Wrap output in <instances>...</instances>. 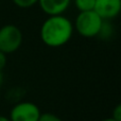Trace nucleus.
<instances>
[{
	"mask_svg": "<svg viewBox=\"0 0 121 121\" xmlns=\"http://www.w3.org/2000/svg\"><path fill=\"white\" fill-rule=\"evenodd\" d=\"M38 121H63V120L60 117H57L56 115H53L51 113H45V114H40Z\"/></svg>",
	"mask_w": 121,
	"mask_h": 121,
	"instance_id": "9",
	"label": "nucleus"
},
{
	"mask_svg": "<svg viewBox=\"0 0 121 121\" xmlns=\"http://www.w3.org/2000/svg\"><path fill=\"white\" fill-rule=\"evenodd\" d=\"M3 82V74H2V71H0V85Z\"/></svg>",
	"mask_w": 121,
	"mask_h": 121,
	"instance_id": "13",
	"label": "nucleus"
},
{
	"mask_svg": "<svg viewBox=\"0 0 121 121\" xmlns=\"http://www.w3.org/2000/svg\"><path fill=\"white\" fill-rule=\"evenodd\" d=\"M112 118L116 121H121V105L120 104H118L117 106L114 108Z\"/></svg>",
	"mask_w": 121,
	"mask_h": 121,
	"instance_id": "10",
	"label": "nucleus"
},
{
	"mask_svg": "<svg viewBox=\"0 0 121 121\" xmlns=\"http://www.w3.org/2000/svg\"><path fill=\"white\" fill-rule=\"evenodd\" d=\"M94 11L103 19H113L121 11V0H96Z\"/></svg>",
	"mask_w": 121,
	"mask_h": 121,
	"instance_id": "5",
	"label": "nucleus"
},
{
	"mask_svg": "<svg viewBox=\"0 0 121 121\" xmlns=\"http://www.w3.org/2000/svg\"><path fill=\"white\" fill-rule=\"evenodd\" d=\"M96 0H74V4L80 12L94 11Z\"/></svg>",
	"mask_w": 121,
	"mask_h": 121,
	"instance_id": "7",
	"label": "nucleus"
},
{
	"mask_svg": "<svg viewBox=\"0 0 121 121\" xmlns=\"http://www.w3.org/2000/svg\"><path fill=\"white\" fill-rule=\"evenodd\" d=\"M40 111L32 102H20L12 108L10 113L11 121H38Z\"/></svg>",
	"mask_w": 121,
	"mask_h": 121,
	"instance_id": "4",
	"label": "nucleus"
},
{
	"mask_svg": "<svg viewBox=\"0 0 121 121\" xmlns=\"http://www.w3.org/2000/svg\"><path fill=\"white\" fill-rule=\"evenodd\" d=\"M73 33V25L63 15L49 16L40 28V38L46 46L59 48L70 40Z\"/></svg>",
	"mask_w": 121,
	"mask_h": 121,
	"instance_id": "1",
	"label": "nucleus"
},
{
	"mask_svg": "<svg viewBox=\"0 0 121 121\" xmlns=\"http://www.w3.org/2000/svg\"><path fill=\"white\" fill-rule=\"evenodd\" d=\"M6 65V54H4L3 52L0 51V71H2V69L5 67Z\"/></svg>",
	"mask_w": 121,
	"mask_h": 121,
	"instance_id": "11",
	"label": "nucleus"
},
{
	"mask_svg": "<svg viewBox=\"0 0 121 121\" xmlns=\"http://www.w3.org/2000/svg\"><path fill=\"white\" fill-rule=\"evenodd\" d=\"M102 121H116V120H114L113 118H106V119H104V120H102Z\"/></svg>",
	"mask_w": 121,
	"mask_h": 121,
	"instance_id": "14",
	"label": "nucleus"
},
{
	"mask_svg": "<svg viewBox=\"0 0 121 121\" xmlns=\"http://www.w3.org/2000/svg\"><path fill=\"white\" fill-rule=\"evenodd\" d=\"M13 2H14L18 8L28 9V8L33 6L34 4L38 3V0H13Z\"/></svg>",
	"mask_w": 121,
	"mask_h": 121,
	"instance_id": "8",
	"label": "nucleus"
},
{
	"mask_svg": "<svg viewBox=\"0 0 121 121\" xmlns=\"http://www.w3.org/2000/svg\"><path fill=\"white\" fill-rule=\"evenodd\" d=\"M71 0H38L43 12L49 16L63 15V13L70 5Z\"/></svg>",
	"mask_w": 121,
	"mask_h": 121,
	"instance_id": "6",
	"label": "nucleus"
},
{
	"mask_svg": "<svg viewBox=\"0 0 121 121\" xmlns=\"http://www.w3.org/2000/svg\"><path fill=\"white\" fill-rule=\"evenodd\" d=\"M22 43V33L14 25H5L0 28V51L10 54L19 49Z\"/></svg>",
	"mask_w": 121,
	"mask_h": 121,
	"instance_id": "3",
	"label": "nucleus"
},
{
	"mask_svg": "<svg viewBox=\"0 0 121 121\" xmlns=\"http://www.w3.org/2000/svg\"><path fill=\"white\" fill-rule=\"evenodd\" d=\"M104 20L95 11L80 12L74 22L75 30L83 37L91 38L97 36L103 29Z\"/></svg>",
	"mask_w": 121,
	"mask_h": 121,
	"instance_id": "2",
	"label": "nucleus"
},
{
	"mask_svg": "<svg viewBox=\"0 0 121 121\" xmlns=\"http://www.w3.org/2000/svg\"><path fill=\"white\" fill-rule=\"evenodd\" d=\"M0 121H11L10 118L4 117V116H0Z\"/></svg>",
	"mask_w": 121,
	"mask_h": 121,
	"instance_id": "12",
	"label": "nucleus"
}]
</instances>
